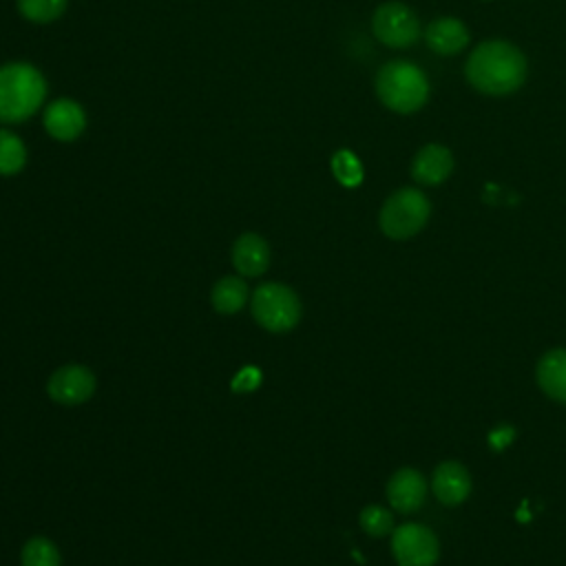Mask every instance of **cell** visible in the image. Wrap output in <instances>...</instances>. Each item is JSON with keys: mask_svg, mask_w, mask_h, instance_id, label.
<instances>
[{"mask_svg": "<svg viewBox=\"0 0 566 566\" xmlns=\"http://www.w3.org/2000/svg\"><path fill=\"white\" fill-rule=\"evenodd\" d=\"M332 172L347 188H354V186H358L363 181V166L356 159V155L349 153V150L334 153V157H332Z\"/></svg>", "mask_w": 566, "mask_h": 566, "instance_id": "cell-21", "label": "cell"}, {"mask_svg": "<svg viewBox=\"0 0 566 566\" xmlns=\"http://www.w3.org/2000/svg\"><path fill=\"white\" fill-rule=\"evenodd\" d=\"M259 382H261V371L254 369V367H243V369L234 376L232 389H234V391H252V389L259 387Z\"/></svg>", "mask_w": 566, "mask_h": 566, "instance_id": "cell-22", "label": "cell"}, {"mask_svg": "<svg viewBox=\"0 0 566 566\" xmlns=\"http://www.w3.org/2000/svg\"><path fill=\"white\" fill-rule=\"evenodd\" d=\"M424 42L433 53L453 55L469 44V29L458 18L442 15L427 24Z\"/></svg>", "mask_w": 566, "mask_h": 566, "instance_id": "cell-13", "label": "cell"}, {"mask_svg": "<svg viewBox=\"0 0 566 566\" xmlns=\"http://www.w3.org/2000/svg\"><path fill=\"white\" fill-rule=\"evenodd\" d=\"M427 482L424 475L413 467L398 469L387 482V500L398 513H413L424 504Z\"/></svg>", "mask_w": 566, "mask_h": 566, "instance_id": "cell-9", "label": "cell"}, {"mask_svg": "<svg viewBox=\"0 0 566 566\" xmlns=\"http://www.w3.org/2000/svg\"><path fill=\"white\" fill-rule=\"evenodd\" d=\"M46 82L42 73L27 62L0 66V122L15 124L31 117L44 102Z\"/></svg>", "mask_w": 566, "mask_h": 566, "instance_id": "cell-2", "label": "cell"}, {"mask_svg": "<svg viewBox=\"0 0 566 566\" xmlns=\"http://www.w3.org/2000/svg\"><path fill=\"white\" fill-rule=\"evenodd\" d=\"M371 31L385 46H391V49L411 46L422 33L418 15L407 4L396 0L382 2L374 11Z\"/></svg>", "mask_w": 566, "mask_h": 566, "instance_id": "cell-6", "label": "cell"}, {"mask_svg": "<svg viewBox=\"0 0 566 566\" xmlns=\"http://www.w3.org/2000/svg\"><path fill=\"white\" fill-rule=\"evenodd\" d=\"M232 265L241 276H261L270 265V245L254 232L241 234L232 245Z\"/></svg>", "mask_w": 566, "mask_h": 566, "instance_id": "cell-14", "label": "cell"}, {"mask_svg": "<svg viewBox=\"0 0 566 566\" xmlns=\"http://www.w3.org/2000/svg\"><path fill=\"white\" fill-rule=\"evenodd\" d=\"M248 294H250V290H248L243 279H239V276H223L221 281L214 283L210 298H212V307L219 314H234V312H239L245 305Z\"/></svg>", "mask_w": 566, "mask_h": 566, "instance_id": "cell-16", "label": "cell"}, {"mask_svg": "<svg viewBox=\"0 0 566 566\" xmlns=\"http://www.w3.org/2000/svg\"><path fill=\"white\" fill-rule=\"evenodd\" d=\"M360 528L371 537H382L394 528V515L389 509L380 504H369L360 511Z\"/></svg>", "mask_w": 566, "mask_h": 566, "instance_id": "cell-20", "label": "cell"}, {"mask_svg": "<svg viewBox=\"0 0 566 566\" xmlns=\"http://www.w3.org/2000/svg\"><path fill=\"white\" fill-rule=\"evenodd\" d=\"M44 128L57 142H73L86 128V113L69 97L55 99L44 111Z\"/></svg>", "mask_w": 566, "mask_h": 566, "instance_id": "cell-10", "label": "cell"}, {"mask_svg": "<svg viewBox=\"0 0 566 566\" xmlns=\"http://www.w3.org/2000/svg\"><path fill=\"white\" fill-rule=\"evenodd\" d=\"M378 99L396 113H416L429 97V80L420 66L407 60L382 64L374 80Z\"/></svg>", "mask_w": 566, "mask_h": 566, "instance_id": "cell-3", "label": "cell"}, {"mask_svg": "<svg viewBox=\"0 0 566 566\" xmlns=\"http://www.w3.org/2000/svg\"><path fill=\"white\" fill-rule=\"evenodd\" d=\"M539 389L555 402L566 405V347L548 349L535 369Z\"/></svg>", "mask_w": 566, "mask_h": 566, "instance_id": "cell-15", "label": "cell"}, {"mask_svg": "<svg viewBox=\"0 0 566 566\" xmlns=\"http://www.w3.org/2000/svg\"><path fill=\"white\" fill-rule=\"evenodd\" d=\"M431 491L444 506H458L471 493V475L460 462H440L431 475Z\"/></svg>", "mask_w": 566, "mask_h": 566, "instance_id": "cell-11", "label": "cell"}, {"mask_svg": "<svg viewBox=\"0 0 566 566\" xmlns=\"http://www.w3.org/2000/svg\"><path fill=\"white\" fill-rule=\"evenodd\" d=\"M18 11L24 20L35 24H49L62 18L69 0H15Z\"/></svg>", "mask_w": 566, "mask_h": 566, "instance_id": "cell-18", "label": "cell"}, {"mask_svg": "<svg viewBox=\"0 0 566 566\" xmlns=\"http://www.w3.org/2000/svg\"><path fill=\"white\" fill-rule=\"evenodd\" d=\"M27 164V148L22 144V139L7 130L0 128V175L11 177L18 175Z\"/></svg>", "mask_w": 566, "mask_h": 566, "instance_id": "cell-17", "label": "cell"}, {"mask_svg": "<svg viewBox=\"0 0 566 566\" xmlns=\"http://www.w3.org/2000/svg\"><path fill=\"white\" fill-rule=\"evenodd\" d=\"M46 391L60 405H82L95 391V376L84 365H64L53 371Z\"/></svg>", "mask_w": 566, "mask_h": 566, "instance_id": "cell-8", "label": "cell"}, {"mask_svg": "<svg viewBox=\"0 0 566 566\" xmlns=\"http://www.w3.org/2000/svg\"><path fill=\"white\" fill-rule=\"evenodd\" d=\"M453 170V155L440 144L422 146L411 159V177L422 186L442 184Z\"/></svg>", "mask_w": 566, "mask_h": 566, "instance_id": "cell-12", "label": "cell"}, {"mask_svg": "<svg viewBox=\"0 0 566 566\" xmlns=\"http://www.w3.org/2000/svg\"><path fill=\"white\" fill-rule=\"evenodd\" d=\"M431 214L429 199L418 188H400L389 195L380 208V230L396 241L418 234Z\"/></svg>", "mask_w": 566, "mask_h": 566, "instance_id": "cell-4", "label": "cell"}, {"mask_svg": "<svg viewBox=\"0 0 566 566\" xmlns=\"http://www.w3.org/2000/svg\"><path fill=\"white\" fill-rule=\"evenodd\" d=\"M22 566H60L62 557L57 546L46 537H31L22 546Z\"/></svg>", "mask_w": 566, "mask_h": 566, "instance_id": "cell-19", "label": "cell"}, {"mask_svg": "<svg viewBox=\"0 0 566 566\" xmlns=\"http://www.w3.org/2000/svg\"><path fill=\"white\" fill-rule=\"evenodd\" d=\"M464 75L484 95H509L526 80V57L511 42L486 40L469 53Z\"/></svg>", "mask_w": 566, "mask_h": 566, "instance_id": "cell-1", "label": "cell"}, {"mask_svg": "<svg viewBox=\"0 0 566 566\" xmlns=\"http://www.w3.org/2000/svg\"><path fill=\"white\" fill-rule=\"evenodd\" d=\"M391 553L398 566H433L440 544L429 526L407 522L391 533Z\"/></svg>", "mask_w": 566, "mask_h": 566, "instance_id": "cell-7", "label": "cell"}, {"mask_svg": "<svg viewBox=\"0 0 566 566\" xmlns=\"http://www.w3.org/2000/svg\"><path fill=\"white\" fill-rule=\"evenodd\" d=\"M252 316L268 332H290L301 321V301L283 283H263L252 292Z\"/></svg>", "mask_w": 566, "mask_h": 566, "instance_id": "cell-5", "label": "cell"}]
</instances>
